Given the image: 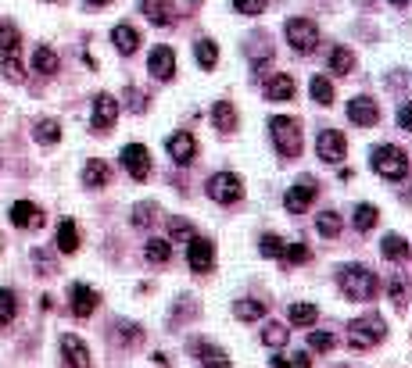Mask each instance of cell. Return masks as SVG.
I'll use <instances>...</instances> for the list:
<instances>
[{"instance_id": "cell-11", "label": "cell", "mask_w": 412, "mask_h": 368, "mask_svg": "<svg viewBox=\"0 0 412 368\" xmlns=\"http://www.w3.org/2000/svg\"><path fill=\"white\" fill-rule=\"evenodd\" d=\"M119 122V101L111 93H97L94 97V133H111Z\"/></svg>"}, {"instance_id": "cell-37", "label": "cell", "mask_w": 412, "mask_h": 368, "mask_svg": "<svg viewBox=\"0 0 412 368\" xmlns=\"http://www.w3.org/2000/svg\"><path fill=\"white\" fill-rule=\"evenodd\" d=\"M4 76L11 79V83H22L26 79V65H22V58H19V51H4Z\"/></svg>"}, {"instance_id": "cell-48", "label": "cell", "mask_w": 412, "mask_h": 368, "mask_svg": "<svg viewBox=\"0 0 412 368\" xmlns=\"http://www.w3.org/2000/svg\"><path fill=\"white\" fill-rule=\"evenodd\" d=\"M233 8L241 15H262L266 11V0H233Z\"/></svg>"}, {"instance_id": "cell-31", "label": "cell", "mask_w": 412, "mask_h": 368, "mask_svg": "<svg viewBox=\"0 0 412 368\" xmlns=\"http://www.w3.org/2000/svg\"><path fill=\"white\" fill-rule=\"evenodd\" d=\"M33 68H36L40 76H54V72H58V54H54L51 47H36V54H33Z\"/></svg>"}, {"instance_id": "cell-5", "label": "cell", "mask_w": 412, "mask_h": 368, "mask_svg": "<svg viewBox=\"0 0 412 368\" xmlns=\"http://www.w3.org/2000/svg\"><path fill=\"white\" fill-rule=\"evenodd\" d=\"M283 36H287V44H291L298 54H312V51L319 47V29H316V22H308V19H291V22L283 26Z\"/></svg>"}, {"instance_id": "cell-43", "label": "cell", "mask_w": 412, "mask_h": 368, "mask_svg": "<svg viewBox=\"0 0 412 368\" xmlns=\"http://www.w3.org/2000/svg\"><path fill=\"white\" fill-rule=\"evenodd\" d=\"M283 247H287V240H280L276 232H266L262 243H258V250H262L266 257H283Z\"/></svg>"}, {"instance_id": "cell-49", "label": "cell", "mask_w": 412, "mask_h": 368, "mask_svg": "<svg viewBox=\"0 0 412 368\" xmlns=\"http://www.w3.org/2000/svg\"><path fill=\"white\" fill-rule=\"evenodd\" d=\"M33 261H36L40 275H54V272H58V265H54V261L47 257V250H36V254H33Z\"/></svg>"}, {"instance_id": "cell-16", "label": "cell", "mask_w": 412, "mask_h": 368, "mask_svg": "<svg viewBox=\"0 0 412 368\" xmlns=\"http://www.w3.org/2000/svg\"><path fill=\"white\" fill-rule=\"evenodd\" d=\"M61 357L65 368H90V347L79 336H61Z\"/></svg>"}, {"instance_id": "cell-15", "label": "cell", "mask_w": 412, "mask_h": 368, "mask_svg": "<svg viewBox=\"0 0 412 368\" xmlns=\"http://www.w3.org/2000/svg\"><path fill=\"white\" fill-rule=\"evenodd\" d=\"M165 147H169V154H172L176 165H190V161L197 158V140H194V133H172Z\"/></svg>"}, {"instance_id": "cell-30", "label": "cell", "mask_w": 412, "mask_h": 368, "mask_svg": "<svg viewBox=\"0 0 412 368\" xmlns=\"http://www.w3.org/2000/svg\"><path fill=\"white\" fill-rule=\"evenodd\" d=\"M144 257H147L151 265H165V261L172 257V243H169V240H147V243H144Z\"/></svg>"}, {"instance_id": "cell-52", "label": "cell", "mask_w": 412, "mask_h": 368, "mask_svg": "<svg viewBox=\"0 0 412 368\" xmlns=\"http://www.w3.org/2000/svg\"><path fill=\"white\" fill-rule=\"evenodd\" d=\"M269 368H287V357H280V354H276V357L269 361Z\"/></svg>"}, {"instance_id": "cell-2", "label": "cell", "mask_w": 412, "mask_h": 368, "mask_svg": "<svg viewBox=\"0 0 412 368\" xmlns=\"http://www.w3.org/2000/svg\"><path fill=\"white\" fill-rule=\"evenodd\" d=\"M269 133H273V143H276L280 158L291 161V158L301 154L305 136H301V122H298V118H291V115H276V118H269Z\"/></svg>"}, {"instance_id": "cell-56", "label": "cell", "mask_w": 412, "mask_h": 368, "mask_svg": "<svg viewBox=\"0 0 412 368\" xmlns=\"http://www.w3.org/2000/svg\"><path fill=\"white\" fill-rule=\"evenodd\" d=\"M51 4H58V0H51Z\"/></svg>"}, {"instance_id": "cell-17", "label": "cell", "mask_w": 412, "mask_h": 368, "mask_svg": "<svg viewBox=\"0 0 412 368\" xmlns=\"http://www.w3.org/2000/svg\"><path fill=\"white\" fill-rule=\"evenodd\" d=\"M11 225H19V229H40L44 225V211L33 200H15L11 204Z\"/></svg>"}, {"instance_id": "cell-50", "label": "cell", "mask_w": 412, "mask_h": 368, "mask_svg": "<svg viewBox=\"0 0 412 368\" xmlns=\"http://www.w3.org/2000/svg\"><path fill=\"white\" fill-rule=\"evenodd\" d=\"M398 126H401V129H412V104H408V101L398 108Z\"/></svg>"}, {"instance_id": "cell-13", "label": "cell", "mask_w": 412, "mask_h": 368, "mask_svg": "<svg viewBox=\"0 0 412 368\" xmlns=\"http://www.w3.org/2000/svg\"><path fill=\"white\" fill-rule=\"evenodd\" d=\"M147 72L158 79V83H169L172 76H176V51L172 47H154L151 51V58H147Z\"/></svg>"}, {"instance_id": "cell-23", "label": "cell", "mask_w": 412, "mask_h": 368, "mask_svg": "<svg viewBox=\"0 0 412 368\" xmlns=\"http://www.w3.org/2000/svg\"><path fill=\"white\" fill-rule=\"evenodd\" d=\"M212 122H216L219 133H233L237 129V108L230 101H216L212 104Z\"/></svg>"}, {"instance_id": "cell-26", "label": "cell", "mask_w": 412, "mask_h": 368, "mask_svg": "<svg viewBox=\"0 0 412 368\" xmlns=\"http://www.w3.org/2000/svg\"><path fill=\"white\" fill-rule=\"evenodd\" d=\"M194 54H197V65H201L204 72H212L216 61H219V47H216V40H197V44H194Z\"/></svg>"}, {"instance_id": "cell-46", "label": "cell", "mask_w": 412, "mask_h": 368, "mask_svg": "<svg viewBox=\"0 0 412 368\" xmlns=\"http://www.w3.org/2000/svg\"><path fill=\"white\" fill-rule=\"evenodd\" d=\"M283 257H287L291 265L308 261V243H287V247H283Z\"/></svg>"}, {"instance_id": "cell-8", "label": "cell", "mask_w": 412, "mask_h": 368, "mask_svg": "<svg viewBox=\"0 0 412 368\" xmlns=\"http://www.w3.org/2000/svg\"><path fill=\"white\" fill-rule=\"evenodd\" d=\"M319 197V183L312 179V175H301L291 190H287V197H283V208L291 211V215H301V211H308V204Z\"/></svg>"}, {"instance_id": "cell-44", "label": "cell", "mask_w": 412, "mask_h": 368, "mask_svg": "<svg viewBox=\"0 0 412 368\" xmlns=\"http://www.w3.org/2000/svg\"><path fill=\"white\" fill-rule=\"evenodd\" d=\"M333 343H337V336H333V332H323V329L308 332V350H319V354H323V350H330Z\"/></svg>"}, {"instance_id": "cell-28", "label": "cell", "mask_w": 412, "mask_h": 368, "mask_svg": "<svg viewBox=\"0 0 412 368\" xmlns=\"http://www.w3.org/2000/svg\"><path fill=\"white\" fill-rule=\"evenodd\" d=\"M33 136H36V143H40V147H51V143H58V140H61V126H58L54 118H40V122H36V129H33Z\"/></svg>"}, {"instance_id": "cell-33", "label": "cell", "mask_w": 412, "mask_h": 368, "mask_svg": "<svg viewBox=\"0 0 412 368\" xmlns=\"http://www.w3.org/2000/svg\"><path fill=\"white\" fill-rule=\"evenodd\" d=\"M316 318H319V307L316 304H305V300H298V304H291V322L294 325H316Z\"/></svg>"}, {"instance_id": "cell-34", "label": "cell", "mask_w": 412, "mask_h": 368, "mask_svg": "<svg viewBox=\"0 0 412 368\" xmlns=\"http://www.w3.org/2000/svg\"><path fill=\"white\" fill-rule=\"evenodd\" d=\"M287 339H291V329H287V325H280V322H269V325L262 329V343H266V347H273V350H280Z\"/></svg>"}, {"instance_id": "cell-25", "label": "cell", "mask_w": 412, "mask_h": 368, "mask_svg": "<svg viewBox=\"0 0 412 368\" xmlns=\"http://www.w3.org/2000/svg\"><path fill=\"white\" fill-rule=\"evenodd\" d=\"M380 254H383L387 261H405V257H408V240H405V236L387 232V236H383V243H380Z\"/></svg>"}, {"instance_id": "cell-53", "label": "cell", "mask_w": 412, "mask_h": 368, "mask_svg": "<svg viewBox=\"0 0 412 368\" xmlns=\"http://www.w3.org/2000/svg\"><path fill=\"white\" fill-rule=\"evenodd\" d=\"M104 4H111V0H86V8H104Z\"/></svg>"}, {"instance_id": "cell-6", "label": "cell", "mask_w": 412, "mask_h": 368, "mask_svg": "<svg viewBox=\"0 0 412 368\" xmlns=\"http://www.w3.org/2000/svg\"><path fill=\"white\" fill-rule=\"evenodd\" d=\"M208 197L216 204H237L244 197V179L237 172H216L208 179Z\"/></svg>"}, {"instance_id": "cell-14", "label": "cell", "mask_w": 412, "mask_h": 368, "mask_svg": "<svg viewBox=\"0 0 412 368\" xmlns=\"http://www.w3.org/2000/svg\"><path fill=\"white\" fill-rule=\"evenodd\" d=\"M348 118H351L355 126L369 129V126L380 122V108H376L373 97H351V101H348Z\"/></svg>"}, {"instance_id": "cell-36", "label": "cell", "mask_w": 412, "mask_h": 368, "mask_svg": "<svg viewBox=\"0 0 412 368\" xmlns=\"http://www.w3.org/2000/svg\"><path fill=\"white\" fill-rule=\"evenodd\" d=\"M376 218H380L376 204H358V208H355V218H351V222H355V229H358V232H369V229L376 225Z\"/></svg>"}, {"instance_id": "cell-24", "label": "cell", "mask_w": 412, "mask_h": 368, "mask_svg": "<svg viewBox=\"0 0 412 368\" xmlns=\"http://www.w3.org/2000/svg\"><path fill=\"white\" fill-rule=\"evenodd\" d=\"M58 250H61V254H76V250H79V229H76L72 218H65V222L58 225Z\"/></svg>"}, {"instance_id": "cell-22", "label": "cell", "mask_w": 412, "mask_h": 368, "mask_svg": "<svg viewBox=\"0 0 412 368\" xmlns=\"http://www.w3.org/2000/svg\"><path fill=\"white\" fill-rule=\"evenodd\" d=\"M140 11L147 15L151 26H172V8H169V0H140Z\"/></svg>"}, {"instance_id": "cell-12", "label": "cell", "mask_w": 412, "mask_h": 368, "mask_svg": "<svg viewBox=\"0 0 412 368\" xmlns=\"http://www.w3.org/2000/svg\"><path fill=\"white\" fill-rule=\"evenodd\" d=\"M69 300H72V315L76 318H90L97 311V304H101V293L90 290L86 282H72L69 286Z\"/></svg>"}, {"instance_id": "cell-20", "label": "cell", "mask_w": 412, "mask_h": 368, "mask_svg": "<svg viewBox=\"0 0 412 368\" xmlns=\"http://www.w3.org/2000/svg\"><path fill=\"white\" fill-rule=\"evenodd\" d=\"M111 183V168L101 161V158H90L86 165H83V186L86 190H101V186H108Z\"/></svg>"}, {"instance_id": "cell-51", "label": "cell", "mask_w": 412, "mask_h": 368, "mask_svg": "<svg viewBox=\"0 0 412 368\" xmlns=\"http://www.w3.org/2000/svg\"><path fill=\"white\" fill-rule=\"evenodd\" d=\"M287 368H312V364H308V354H305V350H301V354H291V357H287Z\"/></svg>"}, {"instance_id": "cell-38", "label": "cell", "mask_w": 412, "mask_h": 368, "mask_svg": "<svg viewBox=\"0 0 412 368\" xmlns=\"http://www.w3.org/2000/svg\"><path fill=\"white\" fill-rule=\"evenodd\" d=\"M19 315V297L11 290H0V325H11Z\"/></svg>"}, {"instance_id": "cell-9", "label": "cell", "mask_w": 412, "mask_h": 368, "mask_svg": "<svg viewBox=\"0 0 412 368\" xmlns=\"http://www.w3.org/2000/svg\"><path fill=\"white\" fill-rule=\"evenodd\" d=\"M122 168L129 172V179L144 183L151 175V150L144 143H126L122 147Z\"/></svg>"}, {"instance_id": "cell-4", "label": "cell", "mask_w": 412, "mask_h": 368, "mask_svg": "<svg viewBox=\"0 0 412 368\" xmlns=\"http://www.w3.org/2000/svg\"><path fill=\"white\" fill-rule=\"evenodd\" d=\"M383 336H387V322H383L376 311H369V315H362V318H355V322L348 325V347H351V350H369V347H376Z\"/></svg>"}, {"instance_id": "cell-1", "label": "cell", "mask_w": 412, "mask_h": 368, "mask_svg": "<svg viewBox=\"0 0 412 368\" xmlns=\"http://www.w3.org/2000/svg\"><path fill=\"white\" fill-rule=\"evenodd\" d=\"M337 286L348 300H373L376 293V272L366 265H341L337 268Z\"/></svg>"}, {"instance_id": "cell-10", "label": "cell", "mask_w": 412, "mask_h": 368, "mask_svg": "<svg viewBox=\"0 0 412 368\" xmlns=\"http://www.w3.org/2000/svg\"><path fill=\"white\" fill-rule=\"evenodd\" d=\"M186 261H190V268L194 272H212L216 268V243L212 240H204V236H194L190 243H186Z\"/></svg>"}, {"instance_id": "cell-18", "label": "cell", "mask_w": 412, "mask_h": 368, "mask_svg": "<svg viewBox=\"0 0 412 368\" xmlns=\"http://www.w3.org/2000/svg\"><path fill=\"white\" fill-rule=\"evenodd\" d=\"M190 350L201 357V364H204V368H233V364H230V357H226V350H219L216 343L197 339V343H190Z\"/></svg>"}, {"instance_id": "cell-7", "label": "cell", "mask_w": 412, "mask_h": 368, "mask_svg": "<svg viewBox=\"0 0 412 368\" xmlns=\"http://www.w3.org/2000/svg\"><path fill=\"white\" fill-rule=\"evenodd\" d=\"M316 154H319V161H326V165H341V161L348 158V140H344V133H341V129H323L319 140H316Z\"/></svg>"}, {"instance_id": "cell-45", "label": "cell", "mask_w": 412, "mask_h": 368, "mask_svg": "<svg viewBox=\"0 0 412 368\" xmlns=\"http://www.w3.org/2000/svg\"><path fill=\"white\" fill-rule=\"evenodd\" d=\"M126 108L136 115V111H147V93L144 90H136V86H129L126 90Z\"/></svg>"}, {"instance_id": "cell-40", "label": "cell", "mask_w": 412, "mask_h": 368, "mask_svg": "<svg viewBox=\"0 0 412 368\" xmlns=\"http://www.w3.org/2000/svg\"><path fill=\"white\" fill-rule=\"evenodd\" d=\"M154 218H158V204H154V200H144V204H136V208H133V225L147 229Z\"/></svg>"}, {"instance_id": "cell-35", "label": "cell", "mask_w": 412, "mask_h": 368, "mask_svg": "<svg viewBox=\"0 0 412 368\" xmlns=\"http://www.w3.org/2000/svg\"><path fill=\"white\" fill-rule=\"evenodd\" d=\"M330 68H333L337 76H348V72L355 68V54H351L348 47H333V51H330Z\"/></svg>"}, {"instance_id": "cell-42", "label": "cell", "mask_w": 412, "mask_h": 368, "mask_svg": "<svg viewBox=\"0 0 412 368\" xmlns=\"http://www.w3.org/2000/svg\"><path fill=\"white\" fill-rule=\"evenodd\" d=\"M19 44H22L19 26H11V22H4V26H0V51H19Z\"/></svg>"}, {"instance_id": "cell-41", "label": "cell", "mask_w": 412, "mask_h": 368, "mask_svg": "<svg viewBox=\"0 0 412 368\" xmlns=\"http://www.w3.org/2000/svg\"><path fill=\"white\" fill-rule=\"evenodd\" d=\"M115 339H119L122 347H133V343H140V339H144V332H140V325L119 322V325H115Z\"/></svg>"}, {"instance_id": "cell-32", "label": "cell", "mask_w": 412, "mask_h": 368, "mask_svg": "<svg viewBox=\"0 0 412 368\" xmlns=\"http://www.w3.org/2000/svg\"><path fill=\"white\" fill-rule=\"evenodd\" d=\"M233 315H237L241 322H258V318H266V304H262V300H237V304H233Z\"/></svg>"}, {"instance_id": "cell-27", "label": "cell", "mask_w": 412, "mask_h": 368, "mask_svg": "<svg viewBox=\"0 0 412 368\" xmlns=\"http://www.w3.org/2000/svg\"><path fill=\"white\" fill-rule=\"evenodd\" d=\"M308 90H312V101H316V104H323V108H330V104L337 101V97H333V83H330L326 76H312Z\"/></svg>"}, {"instance_id": "cell-21", "label": "cell", "mask_w": 412, "mask_h": 368, "mask_svg": "<svg viewBox=\"0 0 412 368\" xmlns=\"http://www.w3.org/2000/svg\"><path fill=\"white\" fill-rule=\"evenodd\" d=\"M262 93H266V101H291V97H294V79L276 72L273 79L262 83Z\"/></svg>"}, {"instance_id": "cell-39", "label": "cell", "mask_w": 412, "mask_h": 368, "mask_svg": "<svg viewBox=\"0 0 412 368\" xmlns=\"http://www.w3.org/2000/svg\"><path fill=\"white\" fill-rule=\"evenodd\" d=\"M194 240V225L183 218H169V243H190Z\"/></svg>"}, {"instance_id": "cell-29", "label": "cell", "mask_w": 412, "mask_h": 368, "mask_svg": "<svg viewBox=\"0 0 412 368\" xmlns=\"http://www.w3.org/2000/svg\"><path fill=\"white\" fill-rule=\"evenodd\" d=\"M316 229H319V236L337 240V236H341V215H337V211H319V215H316Z\"/></svg>"}, {"instance_id": "cell-19", "label": "cell", "mask_w": 412, "mask_h": 368, "mask_svg": "<svg viewBox=\"0 0 412 368\" xmlns=\"http://www.w3.org/2000/svg\"><path fill=\"white\" fill-rule=\"evenodd\" d=\"M111 44H115V51H119V54H126V58H129V54H136V51H140V44H144V40H140V33H136L133 26H126V22H122V26H115V29H111Z\"/></svg>"}, {"instance_id": "cell-3", "label": "cell", "mask_w": 412, "mask_h": 368, "mask_svg": "<svg viewBox=\"0 0 412 368\" xmlns=\"http://www.w3.org/2000/svg\"><path fill=\"white\" fill-rule=\"evenodd\" d=\"M369 165H373V172L376 175H383V179H405L408 175V150H401V147H394V143H380V147H373V158H369Z\"/></svg>"}, {"instance_id": "cell-47", "label": "cell", "mask_w": 412, "mask_h": 368, "mask_svg": "<svg viewBox=\"0 0 412 368\" xmlns=\"http://www.w3.org/2000/svg\"><path fill=\"white\" fill-rule=\"evenodd\" d=\"M391 300L405 311L408 307V286H405V279H398V282H391Z\"/></svg>"}, {"instance_id": "cell-55", "label": "cell", "mask_w": 412, "mask_h": 368, "mask_svg": "<svg viewBox=\"0 0 412 368\" xmlns=\"http://www.w3.org/2000/svg\"><path fill=\"white\" fill-rule=\"evenodd\" d=\"M0 26H4V19H0Z\"/></svg>"}, {"instance_id": "cell-54", "label": "cell", "mask_w": 412, "mask_h": 368, "mask_svg": "<svg viewBox=\"0 0 412 368\" xmlns=\"http://www.w3.org/2000/svg\"><path fill=\"white\" fill-rule=\"evenodd\" d=\"M387 4H398V8H405V4H408V0H387Z\"/></svg>"}]
</instances>
